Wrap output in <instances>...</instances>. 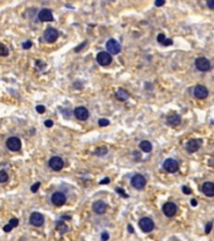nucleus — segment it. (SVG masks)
Returning a JSON list of instances; mask_svg holds the SVG:
<instances>
[{"label":"nucleus","instance_id":"f257e3e1","mask_svg":"<svg viewBox=\"0 0 214 241\" xmlns=\"http://www.w3.org/2000/svg\"><path fill=\"white\" fill-rule=\"evenodd\" d=\"M139 225H140V229H141L144 232H150V231H152V229L155 227L154 221H152L150 217H142V218L140 220Z\"/></svg>","mask_w":214,"mask_h":241},{"label":"nucleus","instance_id":"f03ea898","mask_svg":"<svg viewBox=\"0 0 214 241\" xmlns=\"http://www.w3.org/2000/svg\"><path fill=\"white\" fill-rule=\"evenodd\" d=\"M195 67L200 72H208L210 69V62L204 57H199L195 59Z\"/></svg>","mask_w":214,"mask_h":241},{"label":"nucleus","instance_id":"7ed1b4c3","mask_svg":"<svg viewBox=\"0 0 214 241\" xmlns=\"http://www.w3.org/2000/svg\"><path fill=\"white\" fill-rule=\"evenodd\" d=\"M6 147L10 151L16 152V151L20 150V147H22V142H20V140L18 137H10V138L6 140Z\"/></svg>","mask_w":214,"mask_h":241},{"label":"nucleus","instance_id":"20e7f679","mask_svg":"<svg viewBox=\"0 0 214 241\" xmlns=\"http://www.w3.org/2000/svg\"><path fill=\"white\" fill-rule=\"evenodd\" d=\"M162 167H164L165 171H168V172H170V173H174V172H176V171L179 170L178 162H176L175 160H172V158L165 160L164 163H162Z\"/></svg>","mask_w":214,"mask_h":241},{"label":"nucleus","instance_id":"39448f33","mask_svg":"<svg viewBox=\"0 0 214 241\" xmlns=\"http://www.w3.org/2000/svg\"><path fill=\"white\" fill-rule=\"evenodd\" d=\"M146 185V180L144 176L141 175H135L134 177L131 179V186L137 188V190H141V188H144Z\"/></svg>","mask_w":214,"mask_h":241},{"label":"nucleus","instance_id":"423d86ee","mask_svg":"<svg viewBox=\"0 0 214 241\" xmlns=\"http://www.w3.org/2000/svg\"><path fill=\"white\" fill-rule=\"evenodd\" d=\"M63 166H64L63 160L60 158V157H58V156H54V157H52V158L49 160V167L53 171H60L63 168Z\"/></svg>","mask_w":214,"mask_h":241},{"label":"nucleus","instance_id":"0eeeda50","mask_svg":"<svg viewBox=\"0 0 214 241\" xmlns=\"http://www.w3.org/2000/svg\"><path fill=\"white\" fill-rule=\"evenodd\" d=\"M176 211H178V207L172 202H166V204H164V206H162V212H164V215L168 216V217L175 216Z\"/></svg>","mask_w":214,"mask_h":241},{"label":"nucleus","instance_id":"6e6552de","mask_svg":"<svg viewBox=\"0 0 214 241\" xmlns=\"http://www.w3.org/2000/svg\"><path fill=\"white\" fill-rule=\"evenodd\" d=\"M106 48H107V50L110 51L111 54H118L121 51V45H120L118 41L115 40V39H110L106 43Z\"/></svg>","mask_w":214,"mask_h":241},{"label":"nucleus","instance_id":"1a4fd4ad","mask_svg":"<svg viewBox=\"0 0 214 241\" xmlns=\"http://www.w3.org/2000/svg\"><path fill=\"white\" fill-rule=\"evenodd\" d=\"M58 35H59L58 30L54 29V28H47L45 31H44V39L48 41V43H53V41H56Z\"/></svg>","mask_w":214,"mask_h":241},{"label":"nucleus","instance_id":"9d476101","mask_svg":"<svg viewBox=\"0 0 214 241\" xmlns=\"http://www.w3.org/2000/svg\"><path fill=\"white\" fill-rule=\"evenodd\" d=\"M111 60H112V58H111L110 51H100L97 54V62L101 66H108Z\"/></svg>","mask_w":214,"mask_h":241},{"label":"nucleus","instance_id":"9b49d317","mask_svg":"<svg viewBox=\"0 0 214 241\" xmlns=\"http://www.w3.org/2000/svg\"><path fill=\"white\" fill-rule=\"evenodd\" d=\"M29 221H30V224H32L33 226L39 227V226H42L44 224V217H43L42 214H39V212H33L32 215H30Z\"/></svg>","mask_w":214,"mask_h":241},{"label":"nucleus","instance_id":"f8f14e48","mask_svg":"<svg viewBox=\"0 0 214 241\" xmlns=\"http://www.w3.org/2000/svg\"><path fill=\"white\" fill-rule=\"evenodd\" d=\"M194 96L198 98V99H204L208 97V89L204 87V86H195L194 87Z\"/></svg>","mask_w":214,"mask_h":241},{"label":"nucleus","instance_id":"ddd939ff","mask_svg":"<svg viewBox=\"0 0 214 241\" xmlns=\"http://www.w3.org/2000/svg\"><path fill=\"white\" fill-rule=\"evenodd\" d=\"M201 143H203L201 140H190V141L187 143V150H188V152H190V153L197 152V151L200 148Z\"/></svg>","mask_w":214,"mask_h":241},{"label":"nucleus","instance_id":"4468645a","mask_svg":"<svg viewBox=\"0 0 214 241\" xmlns=\"http://www.w3.org/2000/svg\"><path fill=\"white\" fill-rule=\"evenodd\" d=\"M52 202L56 206H62L66 204V196L62 192H54L52 195Z\"/></svg>","mask_w":214,"mask_h":241},{"label":"nucleus","instance_id":"2eb2a0df","mask_svg":"<svg viewBox=\"0 0 214 241\" xmlns=\"http://www.w3.org/2000/svg\"><path fill=\"white\" fill-rule=\"evenodd\" d=\"M38 18H39L40 22H52V20H53V14H52V12H50L49 9H42L39 12Z\"/></svg>","mask_w":214,"mask_h":241},{"label":"nucleus","instance_id":"dca6fc26","mask_svg":"<svg viewBox=\"0 0 214 241\" xmlns=\"http://www.w3.org/2000/svg\"><path fill=\"white\" fill-rule=\"evenodd\" d=\"M74 116L79 121H86L88 118V111L85 107H77L74 109Z\"/></svg>","mask_w":214,"mask_h":241},{"label":"nucleus","instance_id":"f3484780","mask_svg":"<svg viewBox=\"0 0 214 241\" xmlns=\"http://www.w3.org/2000/svg\"><path fill=\"white\" fill-rule=\"evenodd\" d=\"M201 191L205 196L213 197L214 196V183L213 182H205L201 187Z\"/></svg>","mask_w":214,"mask_h":241},{"label":"nucleus","instance_id":"a211bd4d","mask_svg":"<svg viewBox=\"0 0 214 241\" xmlns=\"http://www.w3.org/2000/svg\"><path fill=\"white\" fill-rule=\"evenodd\" d=\"M92 207H93V211H95L96 214H98V215L105 214L106 210H107V205H106L103 201H96V202L93 204Z\"/></svg>","mask_w":214,"mask_h":241},{"label":"nucleus","instance_id":"6ab92c4d","mask_svg":"<svg viewBox=\"0 0 214 241\" xmlns=\"http://www.w3.org/2000/svg\"><path fill=\"white\" fill-rule=\"evenodd\" d=\"M166 121H168V124H169V126H172V127H175V126H179V124H180L181 118H180L179 114L172 113V114H170V116H168Z\"/></svg>","mask_w":214,"mask_h":241},{"label":"nucleus","instance_id":"aec40b11","mask_svg":"<svg viewBox=\"0 0 214 241\" xmlns=\"http://www.w3.org/2000/svg\"><path fill=\"white\" fill-rule=\"evenodd\" d=\"M140 150L142 151V152H146V153H149L151 150H152V144L149 142V141H142V142H140Z\"/></svg>","mask_w":214,"mask_h":241},{"label":"nucleus","instance_id":"412c9836","mask_svg":"<svg viewBox=\"0 0 214 241\" xmlns=\"http://www.w3.org/2000/svg\"><path fill=\"white\" fill-rule=\"evenodd\" d=\"M57 230H58V231L59 232H66L67 231V230H68V227H67V225L63 222V221H59L58 224H57Z\"/></svg>","mask_w":214,"mask_h":241},{"label":"nucleus","instance_id":"4be33fe9","mask_svg":"<svg viewBox=\"0 0 214 241\" xmlns=\"http://www.w3.org/2000/svg\"><path fill=\"white\" fill-rule=\"evenodd\" d=\"M117 96H118V98H121L122 101H125V99L129 98V94H127L124 89H118V90H117Z\"/></svg>","mask_w":214,"mask_h":241},{"label":"nucleus","instance_id":"5701e85b","mask_svg":"<svg viewBox=\"0 0 214 241\" xmlns=\"http://www.w3.org/2000/svg\"><path fill=\"white\" fill-rule=\"evenodd\" d=\"M8 54H9V49L4 44H0V55H2V57H6Z\"/></svg>","mask_w":214,"mask_h":241},{"label":"nucleus","instance_id":"b1692460","mask_svg":"<svg viewBox=\"0 0 214 241\" xmlns=\"http://www.w3.org/2000/svg\"><path fill=\"white\" fill-rule=\"evenodd\" d=\"M8 173L5 172V171H0V182L2 183H5L6 181H8Z\"/></svg>","mask_w":214,"mask_h":241},{"label":"nucleus","instance_id":"393cba45","mask_svg":"<svg viewBox=\"0 0 214 241\" xmlns=\"http://www.w3.org/2000/svg\"><path fill=\"white\" fill-rule=\"evenodd\" d=\"M98 124L101 126V127H106V126H108V124H110V122H108V119H106V118H103V119H100V122H98Z\"/></svg>","mask_w":214,"mask_h":241},{"label":"nucleus","instance_id":"a878e982","mask_svg":"<svg viewBox=\"0 0 214 241\" xmlns=\"http://www.w3.org/2000/svg\"><path fill=\"white\" fill-rule=\"evenodd\" d=\"M9 224L12 225L13 227H16V226L19 225V220H18V218H12V220L9 221Z\"/></svg>","mask_w":214,"mask_h":241},{"label":"nucleus","instance_id":"bb28decb","mask_svg":"<svg viewBox=\"0 0 214 241\" xmlns=\"http://www.w3.org/2000/svg\"><path fill=\"white\" fill-rule=\"evenodd\" d=\"M39 187H40V182H37V183H34L32 187H30V190H32V192H37Z\"/></svg>","mask_w":214,"mask_h":241},{"label":"nucleus","instance_id":"cd10ccee","mask_svg":"<svg viewBox=\"0 0 214 241\" xmlns=\"http://www.w3.org/2000/svg\"><path fill=\"white\" fill-rule=\"evenodd\" d=\"M165 39H166V38H165L164 34H159V35H158V41H159V43H161V44L165 41Z\"/></svg>","mask_w":214,"mask_h":241},{"label":"nucleus","instance_id":"c85d7f7f","mask_svg":"<svg viewBox=\"0 0 214 241\" xmlns=\"http://www.w3.org/2000/svg\"><path fill=\"white\" fill-rule=\"evenodd\" d=\"M35 109H37V112H38V113H40V114L45 112V107H44V106H37V108H35Z\"/></svg>","mask_w":214,"mask_h":241},{"label":"nucleus","instance_id":"c756f323","mask_svg":"<svg viewBox=\"0 0 214 241\" xmlns=\"http://www.w3.org/2000/svg\"><path fill=\"white\" fill-rule=\"evenodd\" d=\"M207 5L209 9L214 10V0H207Z\"/></svg>","mask_w":214,"mask_h":241},{"label":"nucleus","instance_id":"7c9ffc66","mask_svg":"<svg viewBox=\"0 0 214 241\" xmlns=\"http://www.w3.org/2000/svg\"><path fill=\"white\" fill-rule=\"evenodd\" d=\"M183 192H184L185 195H190V193H191V191H190V188H189L188 186H183Z\"/></svg>","mask_w":214,"mask_h":241},{"label":"nucleus","instance_id":"2f4dec72","mask_svg":"<svg viewBox=\"0 0 214 241\" xmlns=\"http://www.w3.org/2000/svg\"><path fill=\"white\" fill-rule=\"evenodd\" d=\"M12 229H14V227L10 225V224H8V225L4 226V231H5V232H10V230H12Z\"/></svg>","mask_w":214,"mask_h":241},{"label":"nucleus","instance_id":"473e14b6","mask_svg":"<svg viewBox=\"0 0 214 241\" xmlns=\"http://www.w3.org/2000/svg\"><path fill=\"white\" fill-rule=\"evenodd\" d=\"M164 4H165V0H156V2H155L156 6H162Z\"/></svg>","mask_w":214,"mask_h":241},{"label":"nucleus","instance_id":"72a5a7b5","mask_svg":"<svg viewBox=\"0 0 214 241\" xmlns=\"http://www.w3.org/2000/svg\"><path fill=\"white\" fill-rule=\"evenodd\" d=\"M212 226H213V222H209V224L207 225V227H205V232H207V234H209V232H210Z\"/></svg>","mask_w":214,"mask_h":241},{"label":"nucleus","instance_id":"f704fd0d","mask_svg":"<svg viewBox=\"0 0 214 241\" xmlns=\"http://www.w3.org/2000/svg\"><path fill=\"white\" fill-rule=\"evenodd\" d=\"M30 47H32V43H30V41H25V43H23V48L24 49H29Z\"/></svg>","mask_w":214,"mask_h":241},{"label":"nucleus","instance_id":"c9c22d12","mask_svg":"<svg viewBox=\"0 0 214 241\" xmlns=\"http://www.w3.org/2000/svg\"><path fill=\"white\" fill-rule=\"evenodd\" d=\"M44 124H45V127H52V126H53V121L47 119V121L44 122Z\"/></svg>","mask_w":214,"mask_h":241},{"label":"nucleus","instance_id":"e433bc0d","mask_svg":"<svg viewBox=\"0 0 214 241\" xmlns=\"http://www.w3.org/2000/svg\"><path fill=\"white\" fill-rule=\"evenodd\" d=\"M116 191H117V192H118L120 195H122V196H125V197H127V195H126V193L124 192V190H121V188H117V190H116Z\"/></svg>","mask_w":214,"mask_h":241},{"label":"nucleus","instance_id":"4c0bfd02","mask_svg":"<svg viewBox=\"0 0 214 241\" xmlns=\"http://www.w3.org/2000/svg\"><path fill=\"white\" fill-rule=\"evenodd\" d=\"M108 182H110V179H107V177H106V179H103L100 183H101V185H107Z\"/></svg>","mask_w":214,"mask_h":241},{"label":"nucleus","instance_id":"58836bf2","mask_svg":"<svg viewBox=\"0 0 214 241\" xmlns=\"http://www.w3.org/2000/svg\"><path fill=\"white\" fill-rule=\"evenodd\" d=\"M172 43V41L170 40V39H165V41H164V43H162V44H164V45H170Z\"/></svg>","mask_w":214,"mask_h":241},{"label":"nucleus","instance_id":"ea45409f","mask_svg":"<svg viewBox=\"0 0 214 241\" xmlns=\"http://www.w3.org/2000/svg\"><path fill=\"white\" fill-rule=\"evenodd\" d=\"M190 204H191V206H197V205H198L197 200H194V198H193V200H190Z\"/></svg>","mask_w":214,"mask_h":241},{"label":"nucleus","instance_id":"a19ab883","mask_svg":"<svg viewBox=\"0 0 214 241\" xmlns=\"http://www.w3.org/2000/svg\"><path fill=\"white\" fill-rule=\"evenodd\" d=\"M101 237H102V240H107L108 239V235L105 232V234H102V236H101Z\"/></svg>","mask_w":214,"mask_h":241},{"label":"nucleus","instance_id":"79ce46f5","mask_svg":"<svg viewBox=\"0 0 214 241\" xmlns=\"http://www.w3.org/2000/svg\"><path fill=\"white\" fill-rule=\"evenodd\" d=\"M127 229H129V231H130V232H134V227H132L131 225H129V226H127Z\"/></svg>","mask_w":214,"mask_h":241}]
</instances>
